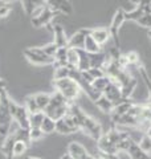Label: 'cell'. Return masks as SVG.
<instances>
[{"label": "cell", "instance_id": "1", "mask_svg": "<svg viewBox=\"0 0 151 159\" xmlns=\"http://www.w3.org/2000/svg\"><path fill=\"white\" fill-rule=\"evenodd\" d=\"M53 86L70 103H73V101L76 98H78L80 93H81V86L78 85V82H76L70 77L62 80H53Z\"/></svg>", "mask_w": 151, "mask_h": 159}, {"label": "cell", "instance_id": "2", "mask_svg": "<svg viewBox=\"0 0 151 159\" xmlns=\"http://www.w3.org/2000/svg\"><path fill=\"white\" fill-rule=\"evenodd\" d=\"M9 113H11L12 121L16 122L20 129L29 130V113L24 106L19 105L15 101H9Z\"/></svg>", "mask_w": 151, "mask_h": 159}, {"label": "cell", "instance_id": "3", "mask_svg": "<svg viewBox=\"0 0 151 159\" xmlns=\"http://www.w3.org/2000/svg\"><path fill=\"white\" fill-rule=\"evenodd\" d=\"M24 56L29 62L34 64V65H53L54 64V58L47 56L43 49L37 48V47L25 49Z\"/></svg>", "mask_w": 151, "mask_h": 159}, {"label": "cell", "instance_id": "4", "mask_svg": "<svg viewBox=\"0 0 151 159\" xmlns=\"http://www.w3.org/2000/svg\"><path fill=\"white\" fill-rule=\"evenodd\" d=\"M54 13L53 11H50L48 8V6L45 4V6L40 7V8H36L34 9V12L32 15V25L36 27V28H40V27H48L50 21H52V19L54 17Z\"/></svg>", "mask_w": 151, "mask_h": 159}, {"label": "cell", "instance_id": "5", "mask_svg": "<svg viewBox=\"0 0 151 159\" xmlns=\"http://www.w3.org/2000/svg\"><path fill=\"white\" fill-rule=\"evenodd\" d=\"M80 129L86 133L89 137H92L94 141H98V139L103 135V130H102L101 123L97 121V119H94L93 117L88 116V114H86V117H85V119L82 121L81 127Z\"/></svg>", "mask_w": 151, "mask_h": 159}, {"label": "cell", "instance_id": "6", "mask_svg": "<svg viewBox=\"0 0 151 159\" xmlns=\"http://www.w3.org/2000/svg\"><path fill=\"white\" fill-rule=\"evenodd\" d=\"M126 21L125 20V11L123 9H118L115 12L114 17L112 20V24L109 27V32H110V37L113 39L115 48H119V37H118V31L122 27V24Z\"/></svg>", "mask_w": 151, "mask_h": 159}, {"label": "cell", "instance_id": "7", "mask_svg": "<svg viewBox=\"0 0 151 159\" xmlns=\"http://www.w3.org/2000/svg\"><path fill=\"white\" fill-rule=\"evenodd\" d=\"M19 129H17V130H15V131H9L8 135L6 137V139H4V142L2 143L0 150H2V154L7 159H12V157H13V154H12L13 146H15V143H16V141H19V139H20Z\"/></svg>", "mask_w": 151, "mask_h": 159}, {"label": "cell", "instance_id": "8", "mask_svg": "<svg viewBox=\"0 0 151 159\" xmlns=\"http://www.w3.org/2000/svg\"><path fill=\"white\" fill-rule=\"evenodd\" d=\"M45 4H47L48 8L50 11H53L54 13L61 12L64 15H70L73 12V7L69 0H48Z\"/></svg>", "mask_w": 151, "mask_h": 159}, {"label": "cell", "instance_id": "9", "mask_svg": "<svg viewBox=\"0 0 151 159\" xmlns=\"http://www.w3.org/2000/svg\"><path fill=\"white\" fill-rule=\"evenodd\" d=\"M68 103H70V102H68L66 99H65V97L62 96V94L56 90L54 93L50 94L49 105H48V107H47V110L44 111V113H45V116H47V114H49V113H52L53 110H56L57 107L64 106V105H68Z\"/></svg>", "mask_w": 151, "mask_h": 159}, {"label": "cell", "instance_id": "10", "mask_svg": "<svg viewBox=\"0 0 151 159\" xmlns=\"http://www.w3.org/2000/svg\"><path fill=\"white\" fill-rule=\"evenodd\" d=\"M68 154L73 159H84L89 152L80 142L73 141V142H70L68 145Z\"/></svg>", "mask_w": 151, "mask_h": 159}, {"label": "cell", "instance_id": "11", "mask_svg": "<svg viewBox=\"0 0 151 159\" xmlns=\"http://www.w3.org/2000/svg\"><path fill=\"white\" fill-rule=\"evenodd\" d=\"M97 150L103 152V154H118L117 146H115L113 142L109 141V138L105 135V133H103V135L97 141Z\"/></svg>", "mask_w": 151, "mask_h": 159}, {"label": "cell", "instance_id": "12", "mask_svg": "<svg viewBox=\"0 0 151 159\" xmlns=\"http://www.w3.org/2000/svg\"><path fill=\"white\" fill-rule=\"evenodd\" d=\"M53 36H54L53 43L56 44L58 48L68 47V40L69 39L66 37V33H65V29H64L62 25H60V24L54 25V28H53Z\"/></svg>", "mask_w": 151, "mask_h": 159}, {"label": "cell", "instance_id": "13", "mask_svg": "<svg viewBox=\"0 0 151 159\" xmlns=\"http://www.w3.org/2000/svg\"><path fill=\"white\" fill-rule=\"evenodd\" d=\"M103 96L109 98L110 101H112L113 103H115L118 101V99L122 98V93H121V88L117 85V84H114V82H110L108 88L103 90Z\"/></svg>", "mask_w": 151, "mask_h": 159}, {"label": "cell", "instance_id": "14", "mask_svg": "<svg viewBox=\"0 0 151 159\" xmlns=\"http://www.w3.org/2000/svg\"><path fill=\"white\" fill-rule=\"evenodd\" d=\"M78 52V64H77V70L80 72H86L90 69V54L85 49H77Z\"/></svg>", "mask_w": 151, "mask_h": 159}, {"label": "cell", "instance_id": "15", "mask_svg": "<svg viewBox=\"0 0 151 159\" xmlns=\"http://www.w3.org/2000/svg\"><path fill=\"white\" fill-rule=\"evenodd\" d=\"M85 36L84 33H81L80 31H77L72 37H69L68 40V48H72V49H84L85 47Z\"/></svg>", "mask_w": 151, "mask_h": 159}, {"label": "cell", "instance_id": "16", "mask_svg": "<svg viewBox=\"0 0 151 159\" xmlns=\"http://www.w3.org/2000/svg\"><path fill=\"white\" fill-rule=\"evenodd\" d=\"M68 47H61L57 49L56 54H54V64L53 66L54 68H58V66H68Z\"/></svg>", "mask_w": 151, "mask_h": 159}, {"label": "cell", "instance_id": "17", "mask_svg": "<svg viewBox=\"0 0 151 159\" xmlns=\"http://www.w3.org/2000/svg\"><path fill=\"white\" fill-rule=\"evenodd\" d=\"M90 36H92L99 45H103L110 39V32H109V29H105V28H94V29H92V34H90Z\"/></svg>", "mask_w": 151, "mask_h": 159}, {"label": "cell", "instance_id": "18", "mask_svg": "<svg viewBox=\"0 0 151 159\" xmlns=\"http://www.w3.org/2000/svg\"><path fill=\"white\" fill-rule=\"evenodd\" d=\"M20 2H21V4H23V8H24L25 13L29 15V16H32L36 8L45 6L44 0H20Z\"/></svg>", "mask_w": 151, "mask_h": 159}, {"label": "cell", "instance_id": "19", "mask_svg": "<svg viewBox=\"0 0 151 159\" xmlns=\"http://www.w3.org/2000/svg\"><path fill=\"white\" fill-rule=\"evenodd\" d=\"M95 106L102 113H106V114H112L113 113V109H114V103L110 101L109 98H106L103 94H101V97L95 101Z\"/></svg>", "mask_w": 151, "mask_h": 159}, {"label": "cell", "instance_id": "20", "mask_svg": "<svg viewBox=\"0 0 151 159\" xmlns=\"http://www.w3.org/2000/svg\"><path fill=\"white\" fill-rule=\"evenodd\" d=\"M127 155L130 157V159H151V157L149 154H146L142 148L138 146L137 142H134L130 148L127 150Z\"/></svg>", "mask_w": 151, "mask_h": 159}, {"label": "cell", "instance_id": "21", "mask_svg": "<svg viewBox=\"0 0 151 159\" xmlns=\"http://www.w3.org/2000/svg\"><path fill=\"white\" fill-rule=\"evenodd\" d=\"M34 99H36V103H37V107L40 111H45L47 107L49 105V101H50V94L48 93H37L34 94Z\"/></svg>", "mask_w": 151, "mask_h": 159}, {"label": "cell", "instance_id": "22", "mask_svg": "<svg viewBox=\"0 0 151 159\" xmlns=\"http://www.w3.org/2000/svg\"><path fill=\"white\" fill-rule=\"evenodd\" d=\"M106 54L103 52L90 54V68H102L103 64L106 62Z\"/></svg>", "mask_w": 151, "mask_h": 159}, {"label": "cell", "instance_id": "23", "mask_svg": "<svg viewBox=\"0 0 151 159\" xmlns=\"http://www.w3.org/2000/svg\"><path fill=\"white\" fill-rule=\"evenodd\" d=\"M84 49L89 54L102 52V51H101V45H99L97 41H95V40L92 36H86V39H85V47H84Z\"/></svg>", "mask_w": 151, "mask_h": 159}, {"label": "cell", "instance_id": "24", "mask_svg": "<svg viewBox=\"0 0 151 159\" xmlns=\"http://www.w3.org/2000/svg\"><path fill=\"white\" fill-rule=\"evenodd\" d=\"M110 82H112V80H110V77L103 76V77H101V78L94 80L93 84H92V88L94 89L95 92H98V93H103V90L108 88V85H109Z\"/></svg>", "mask_w": 151, "mask_h": 159}, {"label": "cell", "instance_id": "25", "mask_svg": "<svg viewBox=\"0 0 151 159\" xmlns=\"http://www.w3.org/2000/svg\"><path fill=\"white\" fill-rule=\"evenodd\" d=\"M44 118H45L44 111H37V113L29 114V129L31 127H41Z\"/></svg>", "mask_w": 151, "mask_h": 159}, {"label": "cell", "instance_id": "26", "mask_svg": "<svg viewBox=\"0 0 151 159\" xmlns=\"http://www.w3.org/2000/svg\"><path fill=\"white\" fill-rule=\"evenodd\" d=\"M43 130L44 134H50V133H54L56 131V121L54 119H52L50 117L45 116L44 121L41 123V127H40Z\"/></svg>", "mask_w": 151, "mask_h": 159}, {"label": "cell", "instance_id": "27", "mask_svg": "<svg viewBox=\"0 0 151 159\" xmlns=\"http://www.w3.org/2000/svg\"><path fill=\"white\" fill-rule=\"evenodd\" d=\"M28 143L29 142H25V141H21V139H19L16 141L13 146V157H23L25 152H27V148H28Z\"/></svg>", "mask_w": 151, "mask_h": 159}, {"label": "cell", "instance_id": "28", "mask_svg": "<svg viewBox=\"0 0 151 159\" xmlns=\"http://www.w3.org/2000/svg\"><path fill=\"white\" fill-rule=\"evenodd\" d=\"M135 88H137V80L131 78V81L126 84L125 86L121 88V93H122V98H130V96L134 93Z\"/></svg>", "mask_w": 151, "mask_h": 159}, {"label": "cell", "instance_id": "29", "mask_svg": "<svg viewBox=\"0 0 151 159\" xmlns=\"http://www.w3.org/2000/svg\"><path fill=\"white\" fill-rule=\"evenodd\" d=\"M24 107L27 109V111H28L29 114H33V113L40 111V110H39V107H37L36 99H34V96H28V97H25Z\"/></svg>", "mask_w": 151, "mask_h": 159}, {"label": "cell", "instance_id": "30", "mask_svg": "<svg viewBox=\"0 0 151 159\" xmlns=\"http://www.w3.org/2000/svg\"><path fill=\"white\" fill-rule=\"evenodd\" d=\"M66 58H68V66L70 69H73V68L77 69V64H78V52H77V49L69 48Z\"/></svg>", "mask_w": 151, "mask_h": 159}, {"label": "cell", "instance_id": "31", "mask_svg": "<svg viewBox=\"0 0 151 159\" xmlns=\"http://www.w3.org/2000/svg\"><path fill=\"white\" fill-rule=\"evenodd\" d=\"M137 143H138V146L142 148L146 154L151 155V137H149L147 134H144V135L140 137L139 142H137Z\"/></svg>", "mask_w": 151, "mask_h": 159}, {"label": "cell", "instance_id": "32", "mask_svg": "<svg viewBox=\"0 0 151 159\" xmlns=\"http://www.w3.org/2000/svg\"><path fill=\"white\" fill-rule=\"evenodd\" d=\"M144 15L143 12V9L142 8H134L133 11H130V12H125V20H131V21H138V20L142 17Z\"/></svg>", "mask_w": 151, "mask_h": 159}, {"label": "cell", "instance_id": "33", "mask_svg": "<svg viewBox=\"0 0 151 159\" xmlns=\"http://www.w3.org/2000/svg\"><path fill=\"white\" fill-rule=\"evenodd\" d=\"M56 131L60 134H73L77 130H74V129L68 126L64 119H58V121H56Z\"/></svg>", "mask_w": 151, "mask_h": 159}, {"label": "cell", "instance_id": "34", "mask_svg": "<svg viewBox=\"0 0 151 159\" xmlns=\"http://www.w3.org/2000/svg\"><path fill=\"white\" fill-rule=\"evenodd\" d=\"M69 76H70V68L69 66H58V68H54V74H53V78L54 80L68 78Z\"/></svg>", "mask_w": 151, "mask_h": 159}, {"label": "cell", "instance_id": "35", "mask_svg": "<svg viewBox=\"0 0 151 159\" xmlns=\"http://www.w3.org/2000/svg\"><path fill=\"white\" fill-rule=\"evenodd\" d=\"M28 137H29V142H36L44 137V133L40 127H31L28 133Z\"/></svg>", "mask_w": 151, "mask_h": 159}, {"label": "cell", "instance_id": "36", "mask_svg": "<svg viewBox=\"0 0 151 159\" xmlns=\"http://www.w3.org/2000/svg\"><path fill=\"white\" fill-rule=\"evenodd\" d=\"M135 141L133 138H127V139H123V141H121L119 143H117V150H118V152H127V150L130 148V146L133 145Z\"/></svg>", "mask_w": 151, "mask_h": 159}, {"label": "cell", "instance_id": "37", "mask_svg": "<svg viewBox=\"0 0 151 159\" xmlns=\"http://www.w3.org/2000/svg\"><path fill=\"white\" fill-rule=\"evenodd\" d=\"M41 49L44 51V53L47 54V56H49V57H54V54H56L58 47H57L54 43H50V44H47V45L41 47Z\"/></svg>", "mask_w": 151, "mask_h": 159}, {"label": "cell", "instance_id": "38", "mask_svg": "<svg viewBox=\"0 0 151 159\" xmlns=\"http://www.w3.org/2000/svg\"><path fill=\"white\" fill-rule=\"evenodd\" d=\"M140 27L143 28H149L151 29V13H144L142 17H140L138 21H137Z\"/></svg>", "mask_w": 151, "mask_h": 159}, {"label": "cell", "instance_id": "39", "mask_svg": "<svg viewBox=\"0 0 151 159\" xmlns=\"http://www.w3.org/2000/svg\"><path fill=\"white\" fill-rule=\"evenodd\" d=\"M88 72H89V74H90V76H92L94 80L106 76V73H105V70H103L102 68H90Z\"/></svg>", "mask_w": 151, "mask_h": 159}, {"label": "cell", "instance_id": "40", "mask_svg": "<svg viewBox=\"0 0 151 159\" xmlns=\"http://www.w3.org/2000/svg\"><path fill=\"white\" fill-rule=\"evenodd\" d=\"M125 57H126V60H127L129 65H131V64H137L139 61V56L135 52H129Z\"/></svg>", "mask_w": 151, "mask_h": 159}, {"label": "cell", "instance_id": "41", "mask_svg": "<svg viewBox=\"0 0 151 159\" xmlns=\"http://www.w3.org/2000/svg\"><path fill=\"white\" fill-rule=\"evenodd\" d=\"M97 159H119L117 154H103L97 150V155H94Z\"/></svg>", "mask_w": 151, "mask_h": 159}, {"label": "cell", "instance_id": "42", "mask_svg": "<svg viewBox=\"0 0 151 159\" xmlns=\"http://www.w3.org/2000/svg\"><path fill=\"white\" fill-rule=\"evenodd\" d=\"M9 12H11V4L8 3L7 6H4V7L0 8V17H6Z\"/></svg>", "mask_w": 151, "mask_h": 159}, {"label": "cell", "instance_id": "43", "mask_svg": "<svg viewBox=\"0 0 151 159\" xmlns=\"http://www.w3.org/2000/svg\"><path fill=\"white\" fill-rule=\"evenodd\" d=\"M130 3H133V4H135V6H139V3L142 2V0H129Z\"/></svg>", "mask_w": 151, "mask_h": 159}, {"label": "cell", "instance_id": "44", "mask_svg": "<svg viewBox=\"0 0 151 159\" xmlns=\"http://www.w3.org/2000/svg\"><path fill=\"white\" fill-rule=\"evenodd\" d=\"M60 159H73V158H72V157H70V155H69V154H65V155H62V157H61V158H60Z\"/></svg>", "mask_w": 151, "mask_h": 159}, {"label": "cell", "instance_id": "45", "mask_svg": "<svg viewBox=\"0 0 151 159\" xmlns=\"http://www.w3.org/2000/svg\"><path fill=\"white\" fill-rule=\"evenodd\" d=\"M7 2H4V0H0V8H2V7H4V6H7Z\"/></svg>", "mask_w": 151, "mask_h": 159}, {"label": "cell", "instance_id": "46", "mask_svg": "<svg viewBox=\"0 0 151 159\" xmlns=\"http://www.w3.org/2000/svg\"><path fill=\"white\" fill-rule=\"evenodd\" d=\"M144 134H147L149 137H151V126H150V127L147 129V130H146V133H144Z\"/></svg>", "mask_w": 151, "mask_h": 159}, {"label": "cell", "instance_id": "47", "mask_svg": "<svg viewBox=\"0 0 151 159\" xmlns=\"http://www.w3.org/2000/svg\"><path fill=\"white\" fill-rule=\"evenodd\" d=\"M25 159H41V158H37V157H27Z\"/></svg>", "mask_w": 151, "mask_h": 159}, {"label": "cell", "instance_id": "48", "mask_svg": "<svg viewBox=\"0 0 151 159\" xmlns=\"http://www.w3.org/2000/svg\"><path fill=\"white\" fill-rule=\"evenodd\" d=\"M149 105H151V92H150V96H149Z\"/></svg>", "mask_w": 151, "mask_h": 159}, {"label": "cell", "instance_id": "49", "mask_svg": "<svg viewBox=\"0 0 151 159\" xmlns=\"http://www.w3.org/2000/svg\"><path fill=\"white\" fill-rule=\"evenodd\" d=\"M147 36L151 39V29H149V33H147Z\"/></svg>", "mask_w": 151, "mask_h": 159}, {"label": "cell", "instance_id": "50", "mask_svg": "<svg viewBox=\"0 0 151 159\" xmlns=\"http://www.w3.org/2000/svg\"><path fill=\"white\" fill-rule=\"evenodd\" d=\"M149 13H151V4H150V8H149Z\"/></svg>", "mask_w": 151, "mask_h": 159}, {"label": "cell", "instance_id": "51", "mask_svg": "<svg viewBox=\"0 0 151 159\" xmlns=\"http://www.w3.org/2000/svg\"><path fill=\"white\" fill-rule=\"evenodd\" d=\"M9 2H17V0H9Z\"/></svg>", "mask_w": 151, "mask_h": 159}, {"label": "cell", "instance_id": "52", "mask_svg": "<svg viewBox=\"0 0 151 159\" xmlns=\"http://www.w3.org/2000/svg\"><path fill=\"white\" fill-rule=\"evenodd\" d=\"M44 2H45V3H47V2H48V0H44Z\"/></svg>", "mask_w": 151, "mask_h": 159}, {"label": "cell", "instance_id": "53", "mask_svg": "<svg viewBox=\"0 0 151 159\" xmlns=\"http://www.w3.org/2000/svg\"><path fill=\"white\" fill-rule=\"evenodd\" d=\"M0 81H2V78H0Z\"/></svg>", "mask_w": 151, "mask_h": 159}]
</instances>
